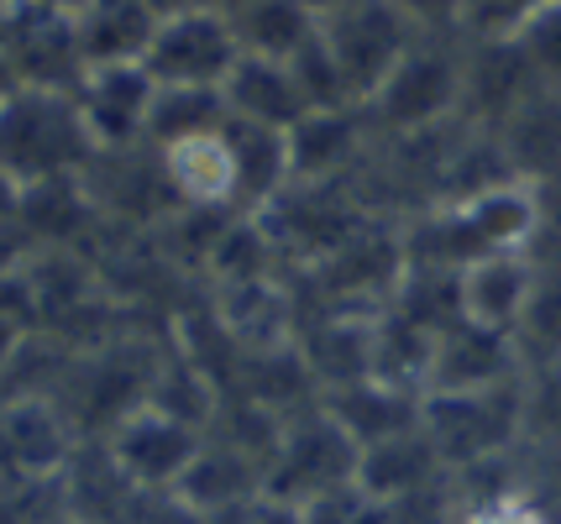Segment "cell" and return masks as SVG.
<instances>
[{"label":"cell","instance_id":"6da1fadb","mask_svg":"<svg viewBox=\"0 0 561 524\" xmlns=\"http://www.w3.org/2000/svg\"><path fill=\"white\" fill-rule=\"evenodd\" d=\"M100 158L69 90H11L0 95V184L16 195L64 184Z\"/></svg>","mask_w":561,"mask_h":524},{"label":"cell","instance_id":"7a4b0ae2","mask_svg":"<svg viewBox=\"0 0 561 524\" xmlns=\"http://www.w3.org/2000/svg\"><path fill=\"white\" fill-rule=\"evenodd\" d=\"M357 462H363V446L336 424V415L320 399L299 404L273 430V446L263 456V499L273 509L299 514L331 493L357 488Z\"/></svg>","mask_w":561,"mask_h":524},{"label":"cell","instance_id":"3957f363","mask_svg":"<svg viewBox=\"0 0 561 524\" xmlns=\"http://www.w3.org/2000/svg\"><path fill=\"white\" fill-rule=\"evenodd\" d=\"M467 43L457 32H425L410 58L383 79V90L367 101V126H378L389 142L425 137L451 121H467Z\"/></svg>","mask_w":561,"mask_h":524},{"label":"cell","instance_id":"277c9868","mask_svg":"<svg viewBox=\"0 0 561 524\" xmlns=\"http://www.w3.org/2000/svg\"><path fill=\"white\" fill-rule=\"evenodd\" d=\"M425 435L446 473H472L483 462L525 451V377L472 394H425Z\"/></svg>","mask_w":561,"mask_h":524},{"label":"cell","instance_id":"5b68a950","mask_svg":"<svg viewBox=\"0 0 561 524\" xmlns=\"http://www.w3.org/2000/svg\"><path fill=\"white\" fill-rule=\"evenodd\" d=\"M420 37L425 32L393 0H352L320 22V43L331 53L336 74L346 79V95L357 101V110H367V101L383 90V79L410 58Z\"/></svg>","mask_w":561,"mask_h":524},{"label":"cell","instance_id":"8992f818","mask_svg":"<svg viewBox=\"0 0 561 524\" xmlns=\"http://www.w3.org/2000/svg\"><path fill=\"white\" fill-rule=\"evenodd\" d=\"M210 430L179 420L158 404H137L122 420H111L105 430V462L122 477L131 493H173L184 473L195 467V456L205 451Z\"/></svg>","mask_w":561,"mask_h":524},{"label":"cell","instance_id":"52a82bcc","mask_svg":"<svg viewBox=\"0 0 561 524\" xmlns=\"http://www.w3.org/2000/svg\"><path fill=\"white\" fill-rule=\"evenodd\" d=\"M0 48L11 63L16 90H79L84 48L73 5L58 0H0Z\"/></svg>","mask_w":561,"mask_h":524},{"label":"cell","instance_id":"ba28073f","mask_svg":"<svg viewBox=\"0 0 561 524\" xmlns=\"http://www.w3.org/2000/svg\"><path fill=\"white\" fill-rule=\"evenodd\" d=\"M237 63H242L237 26L226 11H205V5L163 16L142 58L158 90H226Z\"/></svg>","mask_w":561,"mask_h":524},{"label":"cell","instance_id":"9c48e42d","mask_svg":"<svg viewBox=\"0 0 561 524\" xmlns=\"http://www.w3.org/2000/svg\"><path fill=\"white\" fill-rule=\"evenodd\" d=\"M152 95H158V84H152L142 63H100V69H84L79 90H73V105H79V116H84L100 152H131L147 148Z\"/></svg>","mask_w":561,"mask_h":524},{"label":"cell","instance_id":"30bf717a","mask_svg":"<svg viewBox=\"0 0 561 524\" xmlns=\"http://www.w3.org/2000/svg\"><path fill=\"white\" fill-rule=\"evenodd\" d=\"M514 377H525V368H519V351H514L504 330L451 321L436 336L425 394H472V388H499V383H514Z\"/></svg>","mask_w":561,"mask_h":524},{"label":"cell","instance_id":"8fae6325","mask_svg":"<svg viewBox=\"0 0 561 524\" xmlns=\"http://www.w3.org/2000/svg\"><path fill=\"white\" fill-rule=\"evenodd\" d=\"M446 482H451V473H446V462L431 446L425 424L410 430V435H393V441L367 446L363 462H357V488L373 503H383V509H410V503L440 493Z\"/></svg>","mask_w":561,"mask_h":524},{"label":"cell","instance_id":"7c38bea8","mask_svg":"<svg viewBox=\"0 0 561 524\" xmlns=\"http://www.w3.org/2000/svg\"><path fill=\"white\" fill-rule=\"evenodd\" d=\"M320 404L336 415V424L363 451L378 446V441H393V435H410L425 420V394L404 388V383H389V377H357L346 388L320 394Z\"/></svg>","mask_w":561,"mask_h":524},{"label":"cell","instance_id":"4fadbf2b","mask_svg":"<svg viewBox=\"0 0 561 524\" xmlns=\"http://www.w3.org/2000/svg\"><path fill=\"white\" fill-rule=\"evenodd\" d=\"M530 289H536L530 252H493V257H478V263H467L457 273L462 321L504 330V336H514V325H519L525 304H530Z\"/></svg>","mask_w":561,"mask_h":524},{"label":"cell","instance_id":"5bb4252c","mask_svg":"<svg viewBox=\"0 0 561 524\" xmlns=\"http://www.w3.org/2000/svg\"><path fill=\"white\" fill-rule=\"evenodd\" d=\"M493 137L510 158L514 178L546 189L561 174V90H546V84L530 90L504 121L493 126Z\"/></svg>","mask_w":561,"mask_h":524},{"label":"cell","instance_id":"9a60e30c","mask_svg":"<svg viewBox=\"0 0 561 524\" xmlns=\"http://www.w3.org/2000/svg\"><path fill=\"white\" fill-rule=\"evenodd\" d=\"M226 110L242 116V121L273 126V131H294L305 116H316L289 63H278V58H252V53H242V63L231 69V79H226Z\"/></svg>","mask_w":561,"mask_h":524},{"label":"cell","instance_id":"2e32d148","mask_svg":"<svg viewBox=\"0 0 561 524\" xmlns=\"http://www.w3.org/2000/svg\"><path fill=\"white\" fill-rule=\"evenodd\" d=\"M73 22H79L84 63L100 69V63H142L163 16L147 0H79Z\"/></svg>","mask_w":561,"mask_h":524},{"label":"cell","instance_id":"e0dca14e","mask_svg":"<svg viewBox=\"0 0 561 524\" xmlns=\"http://www.w3.org/2000/svg\"><path fill=\"white\" fill-rule=\"evenodd\" d=\"M0 446L11 451V467L22 477H53L69 467V420L48 399H11L0 409Z\"/></svg>","mask_w":561,"mask_h":524},{"label":"cell","instance_id":"ac0fdd59","mask_svg":"<svg viewBox=\"0 0 561 524\" xmlns=\"http://www.w3.org/2000/svg\"><path fill=\"white\" fill-rule=\"evenodd\" d=\"M226 16L237 26L242 53L278 58V63H289L294 53H305L320 32V16L305 0H237V5H226Z\"/></svg>","mask_w":561,"mask_h":524},{"label":"cell","instance_id":"d6986e66","mask_svg":"<svg viewBox=\"0 0 561 524\" xmlns=\"http://www.w3.org/2000/svg\"><path fill=\"white\" fill-rule=\"evenodd\" d=\"M514 351H519V368H551L561 362V268H536V289L530 304L514 325Z\"/></svg>","mask_w":561,"mask_h":524},{"label":"cell","instance_id":"ffe728a7","mask_svg":"<svg viewBox=\"0 0 561 524\" xmlns=\"http://www.w3.org/2000/svg\"><path fill=\"white\" fill-rule=\"evenodd\" d=\"M525 451L561 456V362L525 373Z\"/></svg>","mask_w":561,"mask_h":524},{"label":"cell","instance_id":"44dd1931","mask_svg":"<svg viewBox=\"0 0 561 524\" xmlns=\"http://www.w3.org/2000/svg\"><path fill=\"white\" fill-rule=\"evenodd\" d=\"M546 5L551 0H462L457 5V37L462 43H510Z\"/></svg>","mask_w":561,"mask_h":524},{"label":"cell","instance_id":"7402d4cb","mask_svg":"<svg viewBox=\"0 0 561 524\" xmlns=\"http://www.w3.org/2000/svg\"><path fill=\"white\" fill-rule=\"evenodd\" d=\"M514 48L525 53L530 74L546 84V90H561V0H551L540 16L519 26V37H510Z\"/></svg>","mask_w":561,"mask_h":524},{"label":"cell","instance_id":"603a6c76","mask_svg":"<svg viewBox=\"0 0 561 524\" xmlns=\"http://www.w3.org/2000/svg\"><path fill=\"white\" fill-rule=\"evenodd\" d=\"M530 263L536 268H561V195H540V221L530 236Z\"/></svg>","mask_w":561,"mask_h":524},{"label":"cell","instance_id":"cb8c5ba5","mask_svg":"<svg viewBox=\"0 0 561 524\" xmlns=\"http://www.w3.org/2000/svg\"><path fill=\"white\" fill-rule=\"evenodd\" d=\"M467 524H551V520H546V509H540L530 493H514V499H499V503L472 509Z\"/></svg>","mask_w":561,"mask_h":524},{"label":"cell","instance_id":"d4e9b609","mask_svg":"<svg viewBox=\"0 0 561 524\" xmlns=\"http://www.w3.org/2000/svg\"><path fill=\"white\" fill-rule=\"evenodd\" d=\"M420 32H457V5L462 0H393Z\"/></svg>","mask_w":561,"mask_h":524},{"label":"cell","instance_id":"484cf974","mask_svg":"<svg viewBox=\"0 0 561 524\" xmlns=\"http://www.w3.org/2000/svg\"><path fill=\"white\" fill-rule=\"evenodd\" d=\"M305 5H310V11H316L320 22H325V16H331V11H342V5H352V0H305Z\"/></svg>","mask_w":561,"mask_h":524},{"label":"cell","instance_id":"4316f807","mask_svg":"<svg viewBox=\"0 0 561 524\" xmlns=\"http://www.w3.org/2000/svg\"><path fill=\"white\" fill-rule=\"evenodd\" d=\"M16 90V79H11V63H5V48H0V95H11Z\"/></svg>","mask_w":561,"mask_h":524},{"label":"cell","instance_id":"83f0119b","mask_svg":"<svg viewBox=\"0 0 561 524\" xmlns=\"http://www.w3.org/2000/svg\"><path fill=\"white\" fill-rule=\"evenodd\" d=\"M540 195H561V174L551 178V184H546V189H540Z\"/></svg>","mask_w":561,"mask_h":524},{"label":"cell","instance_id":"f1b7e54d","mask_svg":"<svg viewBox=\"0 0 561 524\" xmlns=\"http://www.w3.org/2000/svg\"><path fill=\"white\" fill-rule=\"evenodd\" d=\"M446 524H467V514H457V520H446Z\"/></svg>","mask_w":561,"mask_h":524}]
</instances>
